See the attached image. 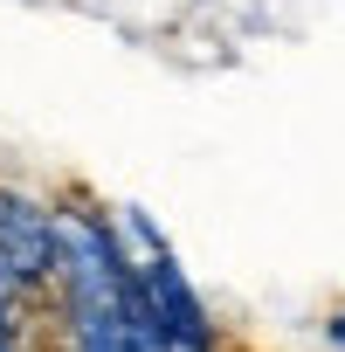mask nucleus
<instances>
[{"label":"nucleus","instance_id":"2","mask_svg":"<svg viewBox=\"0 0 345 352\" xmlns=\"http://www.w3.org/2000/svg\"><path fill=\"white\" fill-rule=\"evenodd\" d=\"M138 276H145V297H152V318H159V352H228L221 345V324L208 311V297L194 290V276L180 270V256L152 249L138 256Z\"/></svg>","mask_w":345,"mask_h":352},{"label":"nucleus","instance_id":"1","mask_svg":"<svg viewBox=\"0 0 345 352\" xmlns=\"http://www.w3.org/2000/svg\"><path fill=\"white\" fill-rule=\"evenodd\" d=\"M0 276L35 304L56 276V201L21 180H0Z\"/></svg>","mask_w":345,"mask_h":352},{"label":"nucleus","instance_id":"3","mask_svg":"<svg viewBox=\"0 0 345 352\" xmlns=\"http://www.w3.org/2000/svg\"><path fill=\"white\" fill-rule=\"evenodd\" d=\"M324 338H331V352H345V311H338V318H324Z\"/></svg>","mask_w":345,"mask_h":352}]
</instances>
